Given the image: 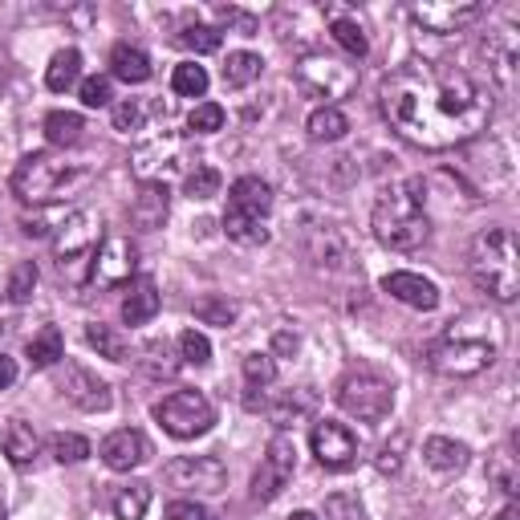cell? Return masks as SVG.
<instances>
[{
    "mask_svg": "<svg viewBox=\"0 0 520 520\" xmlns=\"http://www.w3.org/2000/svg\"><path fill=\"white\" fill-rule=\"evenodd\" d=\"M273 212V187L256 175H244L228 187V212H224V232L236 244H265L269 240V220Z\"/></svg>",
    "mask_w": 520,
    "mask_h": 520,
    "instance_id": "5b68a950",
    "label": "cell"
},
{
    "mask_svg": "<svg viewBox=\"0 0 520 520\" xmlns=\"http://www.w3.org/2000/svg\"><path fill=\"white\" fill-rule=\"evenodd\" d=\"M90 171L65 163L49 151H37V155H25L13 171V195L21 204H53L61 195H70L78 183H86Z\"/></svg>",
    "mask_w": 520,
    "mask_h": 520,
    "instance_id": "277c9868",
    "label": "cell"
},
{
    "mask_svg": "<svg viewBox=\"0 0 520 520\" xmlns=\"http://www.w3.org/2000/svg\"><path fill=\"white\" fill-rule=\"evenodd\" d=\"M338 407L362 423H382L395 411V386L370 370H354L338 382Z\"/></svg>",
    "mask_w": 520,
    "mask_h": 520,
    "instance_id": "ba28073f",
    "label": "cell"
},
{
    "mask_svg": "<svg viewBox=\"0 0 520 520\" xmlns=\"http://www.w3.org/2000/svg\"><path fill=\"white\" fill-rule=\"evenodd\" d=\"M179 350H183V362H191V366H208L212 362V342L204 334H195V330H187L179 338Z\"/></svg>",
    "mask_w": 520,
    "mask_h": 520,
    "instance_id": "7dc6e473",
    "label": "cell"
},
{
    "mask_svg": "<svg viewBox=\"0 0 520 520\" xmlns=\"http://www.w3.org/2000/svg\"><path fill=\"white\" fill-rule=\"evenodd\" d=\"M468 273L492 301L512 305L520 293V252L508 228H484L468 248Z\"/></svg>",
    "mask_w": 520,
    "mask_h": 520,
    "instance_id": "3957f363",
    "label": "cell"
},
{
    "mask_svg": "<svg viewBox=\"0 0 520 520\" xmlns=\"http://www.w3.org/2000/svg\"><path fill=\"white\" fill-rule=\"evenodd\" d=\"M488 476L500 484V492H508V496H516V468H512V455L508 451H496L492 455V464H488Z\"/></svg>",
    "mask_w": 520,
    "mask_h": 520,
    "instance_id": "c3c4849f",
    "label": "cell"
},
{
    "mask_svg": "<svg viewBox=\"0 0 520 520\" xmlns=\"http://www.w3.org/2000/svg\"><path fill=\"white\" fill-rule=\"evenodd\" d=\"M179 171V139L159 135L135 151V175L143 183H167V175Z\"/></svg>",
    "mask_w": 520,
    "mask_h": 520,
    "instance_id": "ac0fdd59",
    "label": "cell"
},
{
    "mask_svg": "<svg viewBox=\"0 0 520 520\" xmlns=\"http://www.w3.org/2000/svg\"><path fill=\"white\" fill-rule=\"evenodd\" d=\"M496 362V342L480 338V334H447L439 342L427 346V366L447 374V378H472L480 370H488Z\"/></svg>",
    "mask_w": 520,
    "mask_h": 520,
    "instance_id": "52a82bcc",
    "label": "cell"
},
{
    "mask_svg": "<svg viewBox=\"0 0 520 520\" xmlns=\"http://www.w3.org/2000/svg\"><path fill=\"white\" fill-rule=\"evenodd\" d=\"M98 244H102V216H98V212H74V216H65V220L57 224V240H53L61 277L82 281L86 269L94 265Z\"/></svg>",
    "mask_w": 520,
    "mask_h": 520,
    "instance_id": "8992f818",
    "label": "cell"
},
{
    "mask_svg": "<svg viewBox=\"0 0 520 520\" xmlns=\"http://www.w3.org/2000/svg\"><path fill=\"white\" fill-rule=\"evenodd\" d=\"M0 451H5V455H9V464H17V468L33 464V460H37V451H41V435H37V427L25 423V419L5 423V431H0Z\"/></svg>",
    "mask_w": 520,
    "mask_h": 520,
    "instance_id": "603a6c76",
    "label": "cell"
},
{
    "mask_svg": "<svg viewBox=\"0 0 520 520\" xmlns=\"http://www.w3.org/2000/svg\"><path fill=\"white\" fill-rule=\"evenodd\" d=\"M110 508H114V520H143V516H147V508H151V484H143V480H130V484L114 488Z\"/></svg>",
    "mask_w": 520,
    "mask_h": 520,
    "instance_id": "4316f807",
    "label": "cell"
},
{
    "mask_svg": "<svg viewBox=\"0 0 520 520\" xmlns=\"http://www.w3.org/2000/svg\"><path fill=\"white\" fill-rule=\"evenodd\" d=\"M427 183L423 179H407V183H395L378 195V204L370 212V228L374 236L395 248V252H415L427 244L431 236V224H427Z\"/></svg>",
    "mask_w": 520,
    "mask_h": 520,
    "instance_id": "7a4b0ae2",
    "label": "cell"
},
{
    "mask_svg": "<svg viewBox=\"0 0 520 520\" xmlns=\"http://www.w3.org/2000/svg\"><path fill=\"white\" fill-rule=\"evenodd\" d=\"M183 45L195 53H216L220 49V29L216 25H187L183 29Z\"/></svg>",
    "mask_w": 520,
    "mask_h": 520,
    "instance_id": "bcb514c9",
    "label": "cell"
},
{
    "mask_svg": "<svg viewBox=\"0 0 520 520\" xmlns=\"http://www.w3.org/2000/svg\"><path fill=\"white\" fill-rule=\"evenodd\" d=\"M183 187H187L191 200H212V195H220V187H224V175L216 167H208V163H195V171L187 175Z\"/></svg>",
    "mask_w": 520,
    "mask_h": 520,
    "instance_id": "f35d334b",
    "label": "cell"
},
{
    "mask_svg": "<svg viewBox=\"0 0 520 520\" xmlns=\"http://www.w3.org/2000/svg\"><path fill=\"white\" fill-rule=\"evenodd\" d=\"M17 382V362L9 354H0V390H9Z\"/></svg>",
    "mask_w": 520,
    "mask_h": 520,
    "instance_id": "db71d44e",
    "label": "cell"
},
{
    "mask_svg": "<svg viewBox=\"0 0 520 520\" xmlns=\"http://www.w3.org/2000/svg\"><path fill=\"white\" fill-rule=\"evenodd\" d=\"M167 516L171 520H220L208 504H200V500H175L171 508H167Z\"/></svg>",
    "mask_w": 520,
    "mask_h": 520,
    "instance_id": "681fc988",
    "label": "cell"
},
{
    "mask_svg": "<svg viewBox=\"0 0 520 520\" xmlns=\"http://www.w3.org/2000/svg\"><path fill=\"white\" fill-rule=\"evenodd\" d=\"M382 289L395 297V301H403V305H411V309H435L439 305V289L427 281V277H419V273H386L382 277Z\"/></svg>",
    "mask_w": 520,
    "mask_h": 520,
    "instance_id": "44dd1931",
    "label": "cell"
},
{
    "mask_svg": "<svg viewBox=\"0 0 520 520\" xmlns=\"http://www.w3.org/2000/svg\"><path fill=\"white\" fill-rule=\"evenodd\" d=\"M82 130H86V122H82V114H74V110H53V114H45V139L53 143V147H78L82 143Z\"/></svg>",
    "mask_w": 520,
    "mask_h": 520,
    "instance_id": "f1b7e54d",
    "label": "cell"
},
{
    "mask_svg": "<svg viewBox=\"0 0 520 520\" xmlns=\"http://www.w3.org/2000/svg\"><path fill=\"white\" fill-rule=\"evenodd\" d=\"M0 520H5V500H0Z\"/></svg>",
    "mask_w": 520,
    "mask_h": 520,
    "instance_id": "91938a15",
    "label": "cell"
},
{
    "mask_svg": "<svg viewBox=\"0 0 520 520\" xmlns=\"http://www.w3.org/2000/svg\"><path fill=\"white\" fill-rule=\"evenodd\" d=\"M325 520H366V508H362L358 496L334 492L330 500H325Z\"/></svg>",
    "mask_w": 520,
    "mask_h": 520,
    "instance_id": "7bdbcfd3",
    "label": "cell"
},
{
    "mask_svg": "<svg viewBox=\"0 0 520 520\" xmlns=\"http://www.w3.org/2000/svg\"><path fill=\"white\" fill-rule=\"evenodd\" d=\"M496 520H520V508L516 504H508V508H500V516Z\"/></svg>",
    "mask_w": 520,
    "mask_h": 520,
    "instance_id": "9f6ffc18",
    "label": "cell"
},
{
    "mask_svg": "<svg viewBox=\"0 0 520 520\" xmlns=\"http://www.w3.org/2000/svg\"><path fill=\"white\" fill-rule=\"evenodd\" d=\"M305 130H309V139H313V143H338V139H346L350 118H346L338 106H321V110L309 114Z\"/></svg>",
    "mask_w": 520,
    "mask_h": 520,
    "instance_id": "83f0119b",
    "label": "cell"
},
{
    "mask_svg": "<svg viewBox=\"0 0 520 520\" xmlns=\"http://www.w3.org/2000/svg\"><path fill=\"white\" fill-rule=\"evenodd\" d=\"M187 126L195 130V135H216V130L224 126V106H216V102H200V106L191 110Z\"/></svg>",
    "mask_w": 520,
    "mask_h": 520,
    "instance_id": "ee69618b",
    "label": "cell"
},
{
    "mask_svg": "<svg viewBox=\"0 0 520 520\" xmlns=\"http://www.w3.org/2000/svg\"><path fill=\"white\" fill-rule=\"evenodd\" d=\"M488 9L480 0H427V5H415L411 17L427 29V33H464L468 25H476Z\"/></svg>",
    "mask_w": 520,
    "mask_h": 520,
    "instance_id": "4fadbf2b",
    "label": "cell"
},
{
    "mask_svg": "<svg viewBox=\"0 0 520 520\" xmlns=\"http://www.w3.org/2000/svg\"><path fill=\"white\" fill-rule=\"evenodd\" d=\"M110 70H114L118 82L139 86V82L151 78V57H147L139 45H114V53H110Z\"/></svg>",
    "mask_w": 520,
    "mask_h": 520,
    "instance_id": "484cf974",
    "label": "cell"
},
{
    "mask_svg": "<svg viewBox=\"0 0 520 520\" xmlns=\"http://www.w3.org/2000/svg\"><path fill=\"white\" fill-rule=\"evenodd\" d=\"M33 289H37V265L33 260H21V265H13V273H9V297L21 305V301L33 297Z\"/></svg>",
    "mask_w": 520,
    "mask_h": 520,
    "instance_id": "b9f144b4",
    "label": "cell"
},
{
    "mask_svg": "<svg viewBox=\"0 0 520 520\" xmlns=\"http://www.w3.org/2000/svg\"><path fill=\"white\" fill-rule=\"evenodd\" d=\"M61 354H65V342H61V330H57V325H41V330L29 338V362H33L37 370L57 366Z\"/></svg>",
    "mask_w": 520,
    "mask_h": 520,
    "instance_id": "d6a6232c",
    "label": "cell"
},
{
    "mask_svg": "<svg viewBox=\"0 0 520 520\" xmlns=\"http://www.w3.org/2000/svg\"><path fill=\"white\" fill-rule=\"evenodd\" d=\"M147 114H151V106L143 98H126V102L114 106V130H122V135H130V130H143Z\"/></svg>",
    "mask_w": 520,
    "mask_h": 520,
    "instance_id": "60d3db41",
    "label": "cell"
},
{
    "mask_svg": "<svg viewBox=\"0 0 520 520\" xmlns=\"http://www.w3.org/2000/svg\"><path fill=\"white\" fill-rule=\"evenodd\" d=\"M171 90H175L179 98H204V94H208V70H204V65H195V61L175 65Z\"/></svg>",
    "mask_w": 520,
    "mask_h": 520,
    "instance_id": "e575fe53",
    "label": "cell"
},
{
    "mask_svg": "<svg viewBox=\"0 0 520 520\" xmlns=\"http://www.w3.org/2000/svg\"><path fill=\"white\" fill-rule=\"evenodd\" d=\"M86 342L98 350V358H110V362H130V338L122 330H114V325H102L94 321L86 330Z\"/></svg>",
    "mask_w": 520,
    "mask_h": 520,
    "instance_id": "4dcf8cb0",
    "label": "cell"
},
{
    "mask_svg": "<svg viewBox=\"0 0 520 520\" xmlns=\"http://www.w3.org/2000/svg\"><path fill=\"white\" fill-rule=\"evenodd\" d=\"M309 443H313L317 464L330 468V472H346V468L358 460V439H354V431H350L346 423H338V419H321V423L313 427Z\"/></svg>",
    "mask_w": 520,
    "mask_h": 520,
    "instance_id": "9a60e30c",
    "label": "cell"
},
{
    "mask_svg": "<svg viewBox=\"0 0 520 520\" xmlns=\"http://www.w3.org/2000/svg\"><path fill=\"white\" fill-rule=\"evenodd\" d=\"M195 317H200L204 325H228L236 321V301H228V297H220V293H208V297H200L195 301Z\"/></svg>",
    "mask_w": 520,
    "mask_h": 520,
    "instance_id": "74e56055",
    "label": "cell"
},
{
    "mask_svg": "<svg viewBox=\"0 0 520 520\" xmlns=\"http://www.w3.org/2000/svg\"><path fill=\"white\" fill-rule=\"evenodd\" d=\"M49 451H53L57 464H82L86 455H90V443H86L82 435H74V431H57V435L49 439Z\"/></svg>",
    "mask_w": 520,
    "mask_h": 520,
    "instance_id": "ab89813d",
    "label": "cell"
},
{
    "mask_svg": "<svg viewBox=\"0 0 520 520\" xmlns=\"http://www.w3.org/2000/svg\"><path fill=\"white\" fill-rule=\"evenodd\" d=\"M378 98L390 130L423 151L464 147L492 122V94L447 61H403Z\"/></svg>",
    "mask_w": 520,
    "mask_h": 520,
    "instance_id": "6da1fadb",
    "label": "cell"
},
{
    "mask_svg": "<svg viewBox=\"0 0 520 520\" xmlns=\"http://www.w3.org/2000/svg\"><path fill=\"white\" fill-rule=\"evenodd\" d=\"M374 464H378L382 476H399V468H403V443H395V447L386 443V447L378 451V460H374Z\"/></svg>",
    "mask_w": 520,
    "mask_h": 520,
    "instance_id": "816d5d0a",
    "label": "cell"
},
{
    "mask_svg": "<svg viewBox=\"0 0 520 520\" xmlns=\"http://www.w3.org/2000/svg\"><path fill=\"white\" fill-rule=\"evenodd\" d=\"M110 78H86L82 82V102L90 106V110H98V106H110Z\"/></svg>",
    "mask_w": 520,
    "mask_h": 520,
    "instance_id": "f907efd6",
    "label": "cell"
},
{
    "mask_svg": "<svg viewBox=\"0 0 520 520\" xmlns=\"http://www.w3.org/2000/svg\"><path fill=\"white\" fill-rule=\"evenodd\" d=\"M484 57H488V74L496 78V86H500L504 94H512V90H516V61H520L516 37H512L508 29L488 33V41H484Z\"/></svg>",
    "mask_w": 520,
    "mask_h": 520,
    "instance_id": "d6986e66",
    "label": "cell"
},
{
    "mask_svg": "<svg viewBox=\"0 0 520 520\" xmlns=\"http://www.w3.org/2000/svg\"><path fill=\"white\" fill-rule=\"evenodd\" d=\"M78 78H82V53L78 49H61L45 70V86L53 94H65L70 86H78Z\"/></svg>",
    "mask_w": 520,
    "mask_h": 520,
    "instance_id": "f546056e",
    "label": "cell"
},
{
    "mask_svg": "<svg viewBox=\"0 0 520 520\" xmlns=\"http://www.w3.org/2000/svg\"><path fill=\"white\" fill-rule=\"evenodd\" d=\"M297 78H301V86L309 94L330 98V102L354 94V86H358V70H354V65H346L338 57H321V53H313V57H305L297 65Z\"/></svg>",
    "mask_w": 520,
    "mask_h": 520,
    "instance_id": "7c38bea8",
    "label": "cell"
},
{
    "mask_svg": "<svg viewBox=\"0 0 520 520\" xmlns=\"http://www.w3.org/2000/svg\"><path fill=\"white\" fill-rule=\"evenodd\" d=\"M269 411V419L285 431L289 423H297V419H305L309 411H313V395H305V390H293V395H285L281 403H273V407H265Z\"/></svg>",
    "mask_w": 520,
    "mask_h": 520,
    "instance_id": "8d00e7d4",
    "label": "cell"
},
{
    "mask_svg": "<svg viewBox=\"0 0 520 520\" xmlns=\"http://www.w3.org/2000/svg\"><path fill=\"white\" fill-rule=\"evenodd\" d=\"M159 313V289L151 277H135L126 289V301H122V321L126 325H147L151 317Z\"/></svg>",
    "mask_w": 520,
    "mask_h": 520,
    "instance_id": "cb8c5ba5",
    "label": "cell"
},
{
    "mask_svg": "<svg viewBox=\"0 0 520 520\" xmlns=\"http://www.w3.org/2000/svg\"><path fill=\"white\" fill-rule=\"evenodd\" d=\"M423 460H427L431 472H439V476H455V472H464V468H468V447H464V443H455V439L435 435V439L423 443Z\"/></svg>",
    "mask_w": 520,
    "mask_h": 520,
    "instance_id": "d4e9b609",
    "label": "cell"
},
{
    "mask_svg": "<svg viewBox=\"0 0 520 520\" xmlns=\"http://www.w3.org/2000/svg\"><path fill=\"white\" fill-rule=\"evenodd\" d=\"M260 70H265L260 53H248V49L228 53V61H224V86L228 90H244V86H252L260 78Z\"/></svg>",
    "mask_w": 520,
    "mask_h": 520,
    "instance_id": "1f68e13d",
    "label": "cell"
},
{
    "mask_svg": "<svg viewBox=\"0 0 520 520\" xmlns=\"http://www.w3.org/2000/svg\"><path fill=\"white\" fill-rule=\"evenodd\" d=\"M135 362H139L143 374H151V378H175V370H179V358H175V350H171L167 342H147Z\"/></svg>",
    "mask_w": 520,
    "mask_h": 520,
    "instance_id": "836d02e7",
    "label": "cell"
},
{
    "mask_svg": "<svg viewBox=\"0 0 520 520\" xmlns=\"http://www.w3.org/2000/svg\"><path fill=\"white\" fill-rule=\"evenodd\" d=\"M289 520H317V516H313V512H293Z\"/></svg>",
    "mask_w": 520,
    "mask_h": 520,
    "instance_id": "6f0895ef",
    "label": "cell"
},
{
    "mask_svg": "<svg viewBox=\"0 0 520 520\" xmlns=\"http://www.w3.org/2000/svg\"><path fill=\"white\" fill-rule=\"evenodd\" d=\"M61 390H65V399H70L74 407H82V411H90V415L110 411V403H114L110 386H106L94 370H86V366H78V362L65 366V382H61Z\"/></svg>",
    "mask_w": 520,
    "mask_h": 520,
    "instance_id": "e0dca14e",
    "label": "cell"
},
{
    "mask_svg": "<svg viewBox=\"0 0 520 520\" xmlns=\"http://www.w3.org/2000/svg\"><path fill=\"white\" fill-rule=\"evenodd\" d=\"M297 472V443L289 431H277L265 447V460H260L256 476H252V496L256 500H277L285 492V484Z\"/></svg>",
    "mask_w": 520,
    "mask_h": 520,
    "instance_id": "30bf717a",
    "label": "cell"
},
{
    "mask_svg": "<svg viewBox=\"0 0 520 520\" xmlns=\"http://www.w3.org/2000/svg\"><path fill=\"white\" fill-rule=\"evenodd\" d=\"M139 265V248L130 236H102L98 252H94V265H90V281L98 285H126L135 277Z\"/></svg>",
    "mask_w": 520,
    "mask_h": 520,
    "instance_id": "5bb4252c",
    "label": "cell"
},
{
    "mask_svg": "<svg viewBox=\"0 0 520 520\" xmlns=\"http://www.w3.org/2000/svg\"><path fill=\"white\" fill-rule=\"evenodd\" d=\"M0 90H5V65H0Z\"/></svg>",
    "mask_w": 520,
    "mask_h": 520,
    "instance_id": "680465c9",
    "label": "cell"
},
{
    "mask_svg": "<svg viewBox=\"0 0 520 520\" xmlns=\"http://www.w3.org/2000/svg\"><path fill=\"white\" fill-rule=\"evenodd\" d=\"M330 33H334V41H338L350 57H366V53H370L366 29H362L354 17H330Z\"/></svg>",
    "mask_w": 520,
    "mask_h": 520,
    "instance_id": "d590c367",
    "label": "cell"
},
{
    "mask_svg": "<svg viewBox=\"0 0 520 520\" xmlns=\"http://www.w3.org/2000/svg\"><path fill=\"white\" fill-rule=\"evenodd\" d=\"M163 480L191 496H216L228 484V468L216 455H179V460H171L163 468Z\"/></svg>",
    "mask_w": 520,
    "mask_h": 520,
    "instance_id": "8fae6325",
    "label": "cell"
},
{
    "mask_svg": "<svg viewBox=\"0 0 520 520\" xmlns=\"http://www.w3.org/2000/svg\"><path fill=\"white\" fill-rule=\"evenodd\" d=\"M98 451H102V464L114 468V472H135V468H143V464L151 460V443H147V435L135 431V427L110 431Z\"/></svg>",
    "mask_w": 520,
    "mask_h": 520,
    "instance_id": "2e32d148",
    "label": "cell"
},
{
    "mask_svg": "<svg viewBox=\"0 0 520 520\" xmlns=\"http://www.w3.org/2000/svg\"><path fill=\"white\" fill-rule=\"evenodd\" d=\"M220 21H224V25H236L240 37H252V33H256V17H248V13H240V9H220Z\"/></svg>",
    "mask_w": 520,
    "mask_h": 520,
    "instance_id": "f5cc1de1",
    "label": "cell"
},
{
    "mask_svg": "<svg viewBox=\"0 0 520 520\" xmlns=\"http://www.w3.org/2000/svg\"><path fill=\"white\" fill-rule=\"evenodd\" d=\"M297 346H301V342H297V334H289V330H281V334L273 338V350H277V354H297Z\"/></svg>",
    "mask_w": 520,
    "mask_h": 520,
    "instance_id": "11a10c76",
    "label": "cell"
},
{
    "mask_svg": "<svg viewBox=\"0 0 520 520\" xmlns=\"http://www.w3.org/2000/svg\"><path fill=\"white\" fill-rule=\"evenodd\" d=\"M167 212H171V191H167V183H143L139 195H135V204H130V224L155 232V228H163Z\"/></svg>",
    "mask_w": 520,
    "mask_h": 520,
    "instance_id": "ffe728a7",
    "label": "cell"
},
{
    "mask_svg": "<svg viewBox=\"0 0 520 520\" xmlns=\"http://www.w3.org/2000/svg\"><path fill=\"white\" fill-rule=\"evenodd\" d=\"M244 378H248L252 390H256V386H269V382L277 378L273 354H248V358H244Z\"/></svg>",
    "mask_w": 520,
    "mask_h": 520,
    "instance_id": "f6af8a7d",
    "label": "cell"
},
{
    "mask_svg": "<svg viewBox=\"0 0 520 520\" xmlns=\"http://www.w3.org/2000/svg\"><path fill=\"white\" fill-rule=\"evenodd\" d=\"M155 419L163 423L167 435H175V439H195V435L212 431L216 407H212V399L204 395V390H175V395H167V399L155 407Z\"/></svg>",
    "mask_w": 520,
    "mask_h": 520,
    "instance_id": "9c48e42d",
    "label": "cell"
},
{
    "mask_svg": "<svg viewBox=\"0 0 520 520\" xmlns=\"http://www.w3.org/2000/svg\"><path fill=\"white\" fill-rule=\"evenodd\" d=\"M305 252H309L313 265H321V269H342L346 260H350L346 236H342L338 228H325V224L305 232Z\"/></svg>",
    "mask_w": 520,
    "mask_h": 520,
    "instance_id": "7402d4cb",
    "label": "cell"
}]
</instances>
